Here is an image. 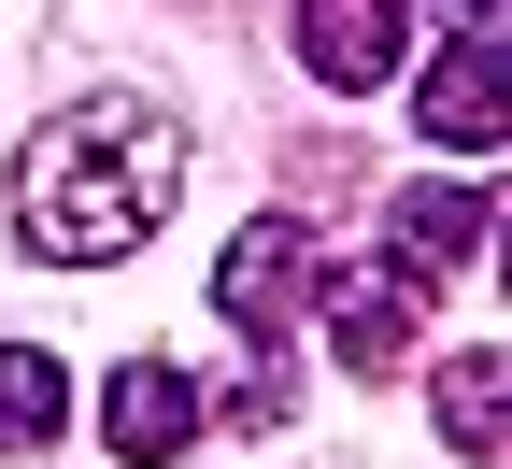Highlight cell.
Wrapping results in <instances>:
<instances>
[{
    "label": "cell",
    "instance_id": "8992f818",
    "mask_svg": "<svg viewBox=\"0 0 512 469\" xmlns=\"http://www.w3.org/2000/svg\"><path fill=\"white\" fill-rule=\"evenodd\" d=\"M100 427H114V455H185V441H200V384H185L171 356H128L114 384H100Z\"/></svg>",
    "mask_w": 512,
    "mask_h": 469
},
{
    "label": "cell",
    "instance_id": "6da1fadb",
    "mask_svg": "<svg viewBox=\"0 0 512 469\" xmlns=\"http://www.w3.org/2000/svg\"><path fill=\"white\" fill-rule=\"evenodd\" d=\"M171 185H185V128L157 100L100 86V100L43 114L15 143V228H29V256H57V271H100V256H128L171 214Z\"/></svg>",
    "mask_w": 512,
    "mask_h": 469
},
{
    "label": "cell",
    "instance_id": "7a4b0ae2",
    "mask_svg": "<svg viewBox=\"0 0 512 469\" xmlns=\"http://www.w3.org/2000/svg\"><path fill=\"white\" fill-rule=\"evenodd\" d=\"M413 128H427L441 157H484V143H512V57H498V29H456V43L427 57Z\"/></svg>",
    "mask_w": 512,
    "mask_h": 469
},
{
    "label": "cell",
    "instance_id": "5b68a950",
    "mask_svg": "<svg viewBox=\"0 0 512 469\" xmlns=\"http://www.w3.org/2000/svg\"><path fill=\"white\" fill-rule=\"evenodd\" d=\"M413 43V0H299V57L313 86H384Z\"/></svg>",
    "mask_w": 512,
    "mask_h": 469
},
{
    "label": "cell",
    "instance_id": "ba28073f",
    "mask_svg": "<svg viewBox=\"0 0 512 469\" xmlns=\"http://www.w3.org/2000/svg\"><path fill=\"white\" fill-rule=\"evenodd\" d=\"M498 427H512V356L498 342L441 356V441H456V455H498Z\"/></svg>",
    "mask_w": 512,
    "mask_h": 469
},
{
    "label": "cell",
    "instance_id": "9c48e42d",
    "mask_svg": "<svg viewBox=\"0 0 512 469\" xmlns=\"http://www.w3.org/2000/svg\"><path fill=\"white\" fill-rule=\"evenodd\" d=\"M57 427H72V384H57L43 342H0V455H43Z\"/></svg>",
    "mask_w": 512,
    "mask_h": 469
},
{
    "label": "cell",
    "instance_id": "3957f363",
    "mask_svg": "<svg viewBox=\"0 0 512 469\" xmlns=\"http://www.w3.org/2000/svg\"><path fill=\"white\" fill-rule=\"evenodd\" d=\"M299 299H313V228H299V214H256V228L214 256V313L242 327V342H285Z\"/></svg>",
    "mask_w": 512,
    "mask_h": 469
},
{
    "label": "cell",
    "instance_id": "277c9868",
    "mask_svg": "<svg viewBox=\"0 0 512 469\" xmlns=\"http://www.w3.org/2000/svg\"><path fill=\"white\" fill-rule=\"evenodd\" d=\"M328 342H342V370L384 384V370L427 342V285L399 271V256H384V271H342V285H328Z\"/></svg>",
    "mask_w": 512,
    "mask_h": 469
},
{
    "label": "cell",
    "instance_id": "52a82bcc",
    "mask_svg": "<svg viewBox=\"0 0 512 469\" xmlns=\"http://www.w3.org/2000/svg\"><path fill=\"white\" fill-rule=\"evenodd\" d=\"M484 228H498V214H484L470 185H413V199H399V271H413V285L470 271V256H484Z\"/></svg>",
    "mask_w": 512,
    "mask_h": 469
}]
</instances>
